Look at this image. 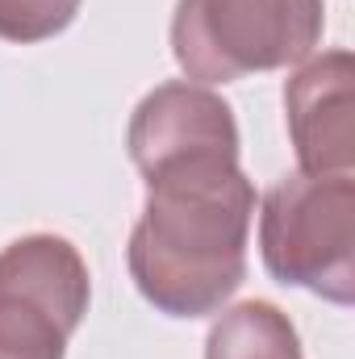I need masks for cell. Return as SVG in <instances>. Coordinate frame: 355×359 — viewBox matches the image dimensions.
<instances>
[{
	"label": "cell",
	"mask_w": 355,
	"mask_h": 359,
	"mask_svg": "<svg viewBox=\"0 0 355 359\" xmlns=\"http://www.w3.org/2000/svg\"><path fill=\"white\" fill-rule=\"evenodd\" d=\"M147 180L126 264L134 288L168 318H209L247 280L255 184L230 155L184 159Z\"/></svg>",
	"instance_id": "cell-1"
},
{
	"label": "cell",
	"mask_w": 355,
	"mask_h": 359,
	"mask_svg": "<svg viewBox=\"0 0 355 359\" xmlns=\"http://www.w3.org/2000/svg\"><path fill=\"white\" fill-rule=\"evenodd\" d=\"M326 29V0H180L172 55L192 84H234L309 59Z\"/></svg>",
	"instance_id": "cell-2"
},
{
	"label": "cell",
	"mask_w": 355,
	"mask_h": 359,
	"mask_svg": "<svg viewBox=\"0 0 355 359\" xmlns=\"http://www.w3.org/2000/svg\"><path fill=\"white\" fill-rule=\"evenodd\" d=\"M260 255L272 280L330 305H351L355 176H280L260 205Z\"/></svg>",
	"instance_id": "cell-3"
},
{
	"label": "cell",
	"mask_w": 355,
	"mask_h": 359,
	"mask_svg": "<svg viewBox=\"0 0 355 359\" xmlns=\"http://www.w3.org/2000/svg\"><path fill=\"white\" fill-rule=\"evenodd\" d=\"M92 301L88 264L59 234L0 251V359H63Z\"/></svg>",
	"instance_id": "cell-4"
},
{
	"label": "cell",
	"mask_w": 355,
	"mask_h": 359,
	"mask_svg": "<svg viewBox=\"0 0 355 359\" xmlns=\"http://www.w3.org/2000/svg\"><path fill=\"white\" fill-rule=\"evenodd\" d=\"M284 117L297 172L355 176V63L347 50H322L297 63L284 84Z\"/></svg>",
	"instance_id": "cell-5"
},
{
	"label": "cell",
	"mask_w": 355,
	"mask_h": 359,
	"mask_svg": "<svg viewBox=\"0 0 355 359\" xmlns=\"http://www.w3.org/2000/svg\"><path fill=\"white\" fill-rule=\"evenodd\" d=\"M126 147L142 176L184 163V159H205V155L239 159L234 109L213 88L192 84V80L159 84L138 100L130 130H126Z\"/></svg>",
	"instance_id": "cell-6"
},
{
	"label": "cell",
	"mask_w": 355,
	"mask_h": 359,
	"mask_svg": "<svg viewBox=\"0 0 355 359\" xmlns=\"http://www.w3.org/2000/svg\"><path fill=\"white\" fill-rule=\"evenodd\" d=\"M205 359H301V339L280 305L243 301L217 313L205 339Z\"/></svg>",
	"instance_id": "cell-7"
},
{
	"label": "cell",
	"mask_w": 355,
	"mask_h": 359,
	"mask_svg": "<svg viewBox=\"0 0 355 359\" xmlns=\"http://www.w3.org/2000/svg\"><path fill=\"white\" fill-rule=\"evenodd\" d=\"M84 0H0V38L4 42H46L63 34Z\"/></svg>",
	"instance_id": "cell-8"
}]
</instances>
